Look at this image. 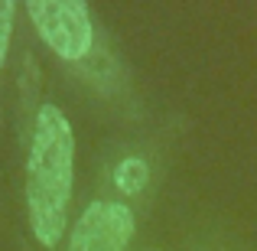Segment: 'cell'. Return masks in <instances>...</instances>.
<instances>
[{
	"label": "cell",
	"mask_w": 257,
	"mask_h": 251,
	"mask_svg": "<svg viewBox=\"0 0 257 251\" xmlns=\"http://www.w3.org/2000/svg\"><path fill=\"white\" fill-rule=\"evenodd\" d=\"M75 180V134L56 105H43L33 127L26 160V209L30 225L43 245H56L65 232V212Z\"/></svg>",
	"instance_id": "obj_1"
},
{
	"label": "cell",
	"mask_w": 257,
	"mask_h": 251,
	"mask_svg": "<svg viewBox=\"0 0 257 251\" xmlns=\"http://www.w3.org/2000/svg\"><path fill=\"white\" fill-rule=\"evenodd\" d=\"M26 13L56 56L75 62L91 52V13L82 0H30Z\"/></svg>",
	"instance_id": "obj_2"
},
{
	"label": "cell",
	"mask_w": 257,
	"mask_h": 251,
	"mask_svg": "<svg viewBox=\"0 0 257 251\" xmlns=\"http://www.w3.org/2000/svg\"><path fill=\"white\" fill-rule=\"evenodd\" d=\"M134 238V212L124 202H91L78 215L69 251H124Z\"/></svg>",
	"instance_id": "obj_3"
},
{
	"label": "cell",
	"mask_w": 257,
	"mask_h": 251,
	"mask_svg": "<svg viewBox=\"0 0 257 251\" xmlns=\"http://www.w3.org/2000/svg\"><path fill=\"white\" fill-rule=\"evenodd\" d=\"M147 163L140 157H127L124 163H117V170H114V180H117V186L124 189V193H140L144 189V183H147Z\"/></svg>",
	"instance_id": "obj_4"
},
{
	"label": "cell",
	"mask_w": 257,
	"mask_h": 251,
	"mask_svg": "<svg viewBox=\"0 0 257 251\" xmlns=\"http://www.w3.org/2000/svg\"><path fill=\"white\" fill-rule=\"evenodd\" d=\"M13 0H0V69H4V59H7V49H10V33H13Z\"/></svg>",
	"instance_id": "obj_5"
}]
</instances>
